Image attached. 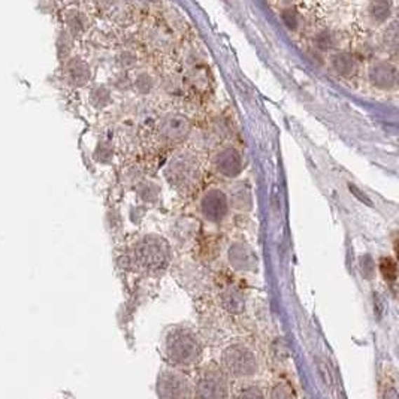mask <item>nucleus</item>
I'll return each mask as SVG.
<instances>
[{"instance_id": "f257e3e1", "label": "nucleus", "mask_w": 399, "mask_h": 399, "mask_svg": "<svg viewBox=\"0 0 399 399\" xmlns=\"http://www.w3.org/2000/svg\"><path fill=\"white\" fill-rule=\"evenodd\" d=\"M195 399H227L229 398V383L227 375L219 367H208L201 371L193 387Z\"/></svg>"}, {"instance_id": "f03ea898", "label": "nucleus", "mask_w": 399, "mask_h": 399, "mask_svg": "<svg viewBox=\"0 0 399 399\" xmlns=\"http://www.w3.org/2000/svg\"><path fill=\"white\" fill-rule=\"evenodd\" d=\"M224 368L226 374H231L236 379L252 377L257 371V360L250 350L241 346L227 349L224 353Z\"/></svg>"}, {"instance_id": "7ed1b4c3", "label": "nucleus", "mask_w": 399, "mask_h": 399, "mask_svg": "<svg viewBox=\"0 0 399 399\" xmlns=\"http://www.w3.org/2000/svg\"><path fill=\"white\" fill-rule=\"evenodd\" d=\"M158 399H193V386L175 371L162 372L157 381Z\"/></svg>"}, {"instance_id": "20e7f679", "label": "nucleus", "mask_w": 399, "mask_h": 399, "mask_svg": "<svg viewBox=\"0 0 399 399\" xmlns=\"http://www.w3.org/2000/svg\"><path fill=\"white\" fill-rule=\"evenodd\" d=\"M180 339H174L169 346V356L175 363L190 365L199 358V349L195 341L189 339V337H178Z\"/></svg>"}, {"instance_id": "39448f33", "label": "nucleus", "mask_w": 399, "mask_h": 399, "mask_svg": "<svg viewBox=\"0 0 399 399\" xmlns=\"http://www.w3.org/2000/svg\"><path fill=\"white\" fill-rule=\"evenodd\" d=\"M232 399H265V395L256 384H245L239 387Z\"/></svg>"}, {"instance_id": "423d86ee", "label": "nucleus", "mask_w": 399, "mask_h": 399, "mask_svg": "<svg viewBox=\"0 0 399 399\" xmlns=\"http://www.w3.org/2000/svg\"><path fill=\"white\" fill-rule=\"evenodd\" d=\"M381 272L386 278L393 280L396 277V265L395 262L391 259H383L381 260Z\"/></svg>"}]
</instances>
